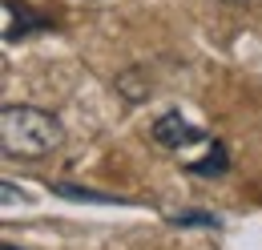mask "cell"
Listing matches in <instances>:
<instances>
[{"instance_id": "cell-1", "label": "cell", "mask_w": 262, "mask_h": 250, "mask_svg": "<svg viewBox=\"0 0 262 250\" xmlns=\"http://www.w3.org/2000/svg\"><path fill=\"white\" fill-rule=\"evenodd\" d=\"M0 137L8 157H45L61 145V121L49 109L36 105H4L0 113Z\"/></svg>"}, {"instance_id": "cell-2", "label": "cell", "mask_w": 262, "mask_h": 250, "mask_svg": "<svg viewBox=\"0 0 262 250\" xmlns=\"http://www.w3.org/2000/svg\"><path fill=\"white\" fill-rule=\"evenodd\" d=\"M154 141H158L162 150H182V145H190V141H202V129H194L178 109H165L162 117L154 121Z\"/></svg>"}, {"instance_id": "cell-3", "label": "cell", "mask_w": 262, "mask_h": 250, "mask_svg": "<svg viewBox=\"0 0 262 250\" xmlns=\"http://www.w3.org/2000/svg\"><path fill=\"white\" fill-rule=\"evenodd\" d=\"M49 25H53L49 16H40V12L16 4V0H4V40H8V45H12L16 36H29V32L49 29Z\"/></svg>"}, {"instance_id": "cell-4", "label": "cell", "mask_w": 262, "mask_h": 250, "mask_svg": "<svg viewBox=\"0 0 262 250\" xmlns=\"http://www.w3.org/2000/svg\"><path fill=\"white\" fill-rule=\"evenodd\" d=\"M226 161H230V157H226V145H222V141H214V145H210V154L190 165V174H198V178H218V174H226Z\"/></svg>"}, {"instance_id": "cell-5", "label": "cell", "mask_w": 262, "mask_h": 250, "mask_svg": "<svg viewBox=\"0 0 262 250\" xmlns=\"http://www.w3.org/2000/svg\"><path fill=\"white\" fill-rule=\"evenodd\" d=\"M169 222H178V226H182V222H206V226H218V218H214V214H173Z\"/></svg>"}, {"instance_id": "cell-6", "label": "cell", "mask_w": 262, "mask_h": 250, "mask_svg": "<svg viewBox=\"0 0 262 250\" xmlns=\"http://www.w3.org/2000/svg\"><path fill=\"white\" fill-rule=\"evenodd\" d=\"M4 250H16V246H4Z\"/></svg>"}]
</instances>
